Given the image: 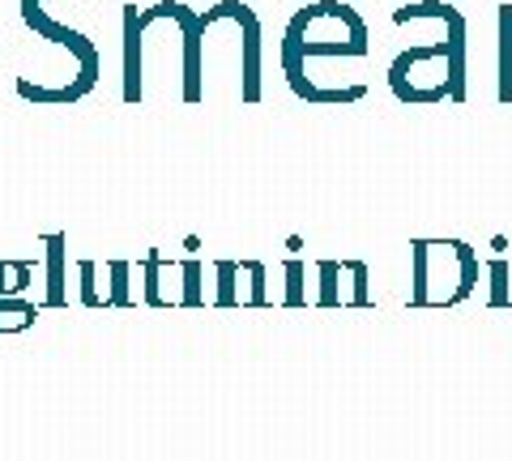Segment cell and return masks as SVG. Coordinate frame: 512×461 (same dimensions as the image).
Here are the masks:
<instances>
[{
    "label": "cell",
    "mask_w": 512,
    "mask_h": 461,
    "mask_svg": "<svg viewBox=\"0 0 512 461\" xmlns=\"http://www.w3.org/2000/svg\"><path fill=\"white\" fill-rule=\"evenodd\" d=\"M30 269L26 265H0V291H18V282L13 278H26Z\"/></svg>",
    "instance_id": "6da1fadb"
}]
</instances>
